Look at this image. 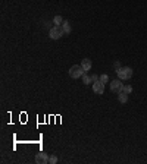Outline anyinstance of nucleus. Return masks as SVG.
I'll return each mask as SVG.
<instances>
[{"mask_svg":"<svg viewBox=\"0 0 147 164\" xmlns=\"http://www.w3.org/2000/svg\"><path fill=\"white\" fill-rule=\"evenodd\" d=\"M113 66H115V69H119V68H121V65H119V62H115V65H113Z\"/></svg>","mask_w":147,"mask_h":164,"instance_id":"nucleus-17","label":"nucleus"},{"mask_svg":"<svg viewBox=\"0 0 147 164\" xmlns=\"http://www.w3.org/2000/svg\"><path fill=\"white\" fill-rule=\"evenodd\" d=\"M93 91L96 92V94H103L105 92V84L100 79L96 81V82H93Z\"/></svg>","mask_w":147,"mask_h":164,"instance_id":"nucleus-5","label":"nucleus"},{"mask_svg":"<svg viewBox=\"0 0 147 164\" xmlns=\"http://www.w3.org/2000/svg\"><path fill=\"white\" fill-rule=\"evenodd\" d=\"M68 73H69V76L72 79H79V78H82L84 73H87V72L81 68V65H74V66H71V69L68 71Z\"/></svg>","mask_w":147,"mask_h":164,"instance_id":"nucleus-1","label":"nucleus"},{"mask_svg":"<svg viewBox=\"0 0 147 164\" xmlns=\"http://www.w3.org/2000/svg\"><path fill=\"white\" fill-rule=\"evenodd\" d=\"M118 100H119V103H122V104H127V103H128V92L121 91L119 94H118Z\"/></svg>","mask_w":147,"mask_h":164,"instance_id":"nucleus-7","label":"nucleus"},{"mask_svg":"<svg viewBox=\"0 0 147 164\" xmlns=\"http://www.w3.org/2000/svg\"><path fill=\"white\" fill-rule=\"evenodd\" d=\"M60 26H62V29H63V32H65V34H69V32L72 31V28H71V24H69L68 21H63V24H62Z\"/></svg>","mask_w":147,"mask_h":164,"instance_id":"nucleus-9","label":"nucleus"},{"mask_svg":"<svg viewBox=\"0 0 147 164\" xmlns=\"http://www.w3.org/2000/svg\"><path fill=\"white\" fill-rule=\"evenodd\" d=\"M116 75H118L119 79H122V81H128L129 78L132 76V69H131L129 66L119 68V69H116Z\"/></svg>","mask_w":147,"mask_h":164,"instance_id":"nucleus-2","label":"nucleus"},{"mask_svg":"<svg viewBox=\"0 0 147 164\" xmlns=\"http://www.w3.org/2000/svg\"><path fill=\"white\" fill-rule=\"evenodd\" d=\"M81 79H82V84H85V85H90L91 84V76H88V73H84Z\"/></svg>","mask_w":147,"mask_h":164,"instance_id":"nucleus-11","label":"nucleus"},{"mask_svg":"<svg viewBox=\"0 0 147 164\" xmlns=\"http://www.w3.org/2000/svg\"><path fill=\"white\" fill-rule=\"evenodd\" d=\"M62 24H63V19H62V16L56 15L55 18H53V25H55V26H60Z\"/></svg>","mask_w":147,"mask_h":164,"instance_id":"nucleus-10","label":"nucleus"},{"mask_svg":"<svg viewBox=\"0 0 147 164\" xmlns=\"http://www.w3.org/2000/svg\"><path fill=\"white\" fill-rule=\"evenodd\" d=\"M52 24H53V21L52 22H44V28H49V29H52L53 26H52Z\"/></svg>","mask_w":147,"mask_h":164,"instance_id":"nucleus-15","label":"nucleus"},{"mask_svg":"<svg viewBox=\"0 0 147 164\" xmlns=\"http://www.w3.org/2000/svg\"><path fill=\"white\" fill-rule=\"evenodd\" d=\"M122 88H124V84H122V79H113L112 82H110V91L115 92V94H119V92L122 91Z\"/></svg>","mask_w":147,"mask_h":164,"instance_id":"nucleus-4","label":"nucleus"},{"mask_svg":"<svg viewBox=\"0 0 147 164\" xmlns=\"http://www.w3.org/2000/svg\"><path fill=\"white\" fill-rule=\"evenodd\" d=\"M49 163H50V164H56V163H57V157H56V155H50V157H49Z\"/></svg>","mask_w":147,"mask_h":164,"instance_id":"nucleus-13","label":"nucleus"},{"mask_svg":"<svg viewBox=\"0 0 147 164\" xmlns=\"http://www.w3.org/2000/svg\"><path fill=\"white\" fill-rule=\"evenodd\" d=\"M103 84H106V82H109V76L106 75V73H103V75H100V78H99Z\"/></svg>","mask_w":147,"mask_h":164,"instance_id":"nucleus-12","label":"nucleus"},{"mask_svg":"<svg viewBox=\"0 0 147 164\" xmlns=\"http://www.w3.org/2000/svg\"><path fill=\"white\" fill-rule=\"evenodd\" d=\"M122 91H125V92H131L132 91V87H129V85H124V88H122Z\"/></svg>","mask_w":147,"mask_h":164,"instance_id":"nucleus-14","label":"nucleus"},{"mask_svg":"<svg viewBox=\"0 0 147 164\" xmlns=\"http://www.w3.org/2000/svg\"><path fill=\"white\" fill-rule=\"evenodd\" d=\"M36 163L37 164H47L49 163V155L46 152H38L36 155Z\"/></svg>","mask_w":147,"mask_h":164,"instance_id":"nucleus-6","label":"nucleus"},{"mask_svg":"<svg viewBox=\"0 0 147 164\" xmlns=\"http://www.w3.org/2000/svg\"><path fill=\"white\" fill-rule=\"evenodd\" d=\"M99 78H100V76H97V75H91V82H96V81H99Z\"/></svg>","mask_w":147,"mask_h":164,"instance_id":"nucleus-16","label":"nucleus"},{"mask_svg":"<svg viewBox=\"0 0 147 164\" xmlns=\"http://www.w3.org/2000/svg\"><path fill=\"white\" fill-rule=\"evenodd\" d=\"M62 35H65L62 26H55V25H53V28L49 29V37H50L52 40H59V38H62Z\"/></svg>","mask_w":147,"mask_h":164,"instance_id":"nucleus-3","label":"nucleus"},{"mask_svg":"<svg viewBox=\"0 0 147 164\" xmlns=\"http://www.w3.org/2000/svg\"><path fill=\"white\" fill-rule=\"evenodd\" d=\"M81 68H82L85 72H88V71L91 69V60H90V59H82V62H81Z\"/></svg>","mask_w":147,"mask_h":164,"instance_id":"nucleus-8","label":"nucleus"}]
</instances>
